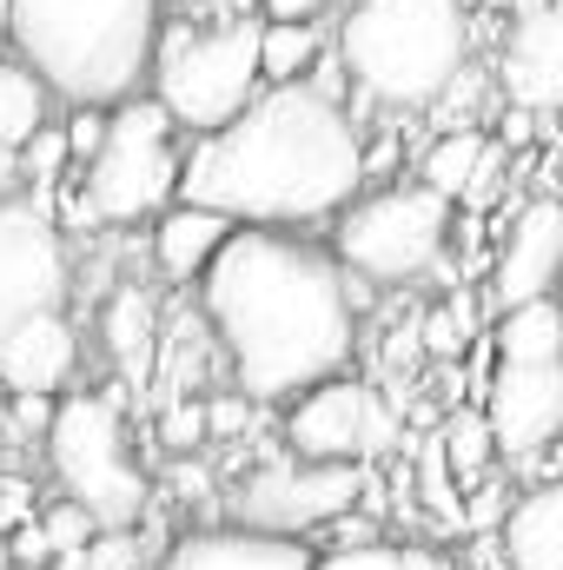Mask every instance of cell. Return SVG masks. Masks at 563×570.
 Masks as SVG:
<instances>
[{
  "label": "cell",
  "instance_id": "6da1fadb",
  "mask_svg": "<svg viewBox=\"0 0 563 570\" xmlns=\"http://www.w3.org/2000/svg\"><path fill=\"white\" fill-rule=\"evenodd\" d=\"M199 318L219 372L253 405H298L305 392L352 379L358 305L332 246L305 233H233L199 279Z\"/></svg>",
  "mask_w": 563,
  "mask_h": 570
},
{
  "label": "cell",
  "instance_id": "7a4b0ae2",
  "mask_svg": "<svg viewBox=\"0 0 563 570\" xmlns=\"http://www.w3.org/2000/svg\"><path fill=\"white\" fill-rule=\"evenodd\" d=\"M365 193V127L352 107L298 87H266L226 134L186 146L179 206H206L239 233H312Z\"/></svg>",
  "mask_w": 563,
  "mask_h": 570
},
{
  "label": "cell",
  "instance_id": "3957f363",
  "mask_svg": "<svg viewBox=\"0 0 563 570\" xmlns=\"http://www.w3.org/2000/svg\"><path fill=\"white\" fill-rule=\"evenodd\" d=\"M166 0H13V60H27L67 107H127L152 80Z\"/></svg>",
  "mask_w": 563,
  "mask_h": 570
},
{
  "label": "cell",
  "instance_id": "277c9868",
  "mask_svg": "<svg viewBox=\"0 0 563 570\" xmlns=\"http://www.w3.org/2000/svg\"><path fill=\"white\" fill-rule=\"evenodd\" d=\"M332 53L365 100L418 114L471 73V13L457 0H358L338 13Z\"/></svg>",
  "mask_w": 563,
  "mask_h": 570
},
{
  "label": "cell",
  "instance_id": "5b68a950",
  "mask_svg": "<svg viewBox=\"0 0 563 570\" xmlns=\"http://www.w3.org/2000/svg\"><path fill=\"white\" fill-rule=\"evenodd\" d=\"M259 33L266 20L253 13H233L219 27H166L159 33V53H152V100L166 107V120L192 140H213L226 134L259 94Z\"/></svg>",
  "mask_w": 563,
  "mask_h": 570
},
{
  "label": "cell",
  "instance_id": "8992f818",
  "mask_svg": "<svg viewBox=\"0 0 563 570\" xmlns=\"http://www.w3.org/2000/svg\"><path fill=\"white\" fill-rule=\"evenodd\" d=\"M47 464L67 504H80L100 531H140L152 484L134 458V431L120 392H67L47 425Z\"/></svg>",
  "mask_w": 563,
  "mask_h": 570
},
{
  "label": "cell",
  "instance_id": "52a82bcc",
  "mask_svg": "<svg viewBox=\"0 0 563 570\" xmlns=\"http://www.w3.org/2000/svg\"><path fill=\"white\" fill-rule=\"evenodd\" d=\"M179 173H186V153H179V127L166 120V107L140 94L127 107L107 114V146L93 153L87 179H80V206H87V226H140V219H166L179 206Z\"/></svg>",
  "mask_w": 563,
  "mask_h": 570
},
{
  "label": "cell",
  "instance_id": "ba28073f",
  "mask_svg": "<svg viewBox=\"0 0 563 570\" xmlns=\"http://www.w3.org/2000/svg\"><path fill=\"white\" fill-rule=\"evenodd\" d=\"M332 259L345 266V279L358 285H412L437 273L444 246H451V206L418 186V179H392V186H365L338 226H332Z\"/></svg>",
  "mask_w": 563,
  "mask_h": 570
},
{
  "label": "cell",
  "instance_id": "9c48e42d",
  "mask_svg": "<svg viewBox=\"0 0 563 570\" xmlns=\"http://www.w3.org/2000/svg\"><path fill=\"white\" fill-rule=\"evenodd\" d=\"M365 498V471L358 464H298V458H273L253 478L233 484V518L246 531L266 538H298L312 544V531H332L358 511Z\"/></svg>",
  "mask_w": 563,
  "mask_h": 570
},
{
  "label": "cell",
  "instance_id": "30bf717a",
  "mask_svg": "<svg viewBox=\"0 0 563 570\" xmlns=\"http://www.w3.org/2000/svg\"><path fill=\"white\" fill-rule=\"evenodd\" d=\"M73 292L67 233L53 219V199H0V352L33 312H60Z\"/></svg>",
  "mask_w": 563,
  "mask_h": 570
},
{
  "label": "cell",
  "instance_id": "8fae6325",
  "mask_svg": "<svg viewBox=\"0 0 563 570\" xmlns=\"http://www.w3.org/2000/svg\"><path fill=\"white\" fill-rule=\"evenodd\" d=\"M497 458H537L563 438V365H497L484 392Z\"/></svg>",
  "mask_w": 563,
  "mask_h": 570
},
{
  "label": "cell",
  "instance_id": "7c38bea8",
  "mask_svg": "<svg viewBox=\"0 0 563 570\" xmlns=\"http://www.w3.org/2000/svg\"><path fill=\"white\" fill-rule=\"evenodd\" d=\"M557 279H563V199L537 193L511 213V233H504L497 266H491V298H497V312H517V305L551 298Z\"/></svg>",
  "mask_w": 563,
  "mask_h": 570
},
{
  "label": "cell",
  "instance_id": "4fadbf2b",
  "mask_svg": "<svg viewBox=\"0 0 563 570\" xmlns=\"http://www.w3.org/2000/svg\"><path fill=\"white\" fill-rule=\"evenodd\" d=\"M497 94L517 114H563V0H531L497 47Z\"/></svg>",
  "mask_w": 563,
  "mask_h": 570
},
{
  "label": "cell",
  "instance_id": "5bb4252c",
  "mask_svg": "<svg viewBox=\"0 0 563 570\" xmlns=\"http://www.w3.org/2000/svg\"><path fill=\"white\" fill-rule=\"evenodd\" d=\"M365 412H372V385L365 379H332L318 392H305L298 405H285V458L298 464H358L365 458Z\"/></svg>",
  "mask_w": 563,
  "mask_h": 570
},
{
  "label": "cell",
  "instance_id": "9a60e30c",
  "mask_svg": "<svg viewBox=\"0 0 563 570\" xmlns=\"http://www.w3.org/2000/svg\"><path fill=\"white\" fill-rule=\"evenodd\" d=\"M73 372H80V325L67 318V305L33 312L0 352V392L7 399H47L53 405L73 385Z\"/></svg>",
  "mask_w": 563,
  "mask_h": 570
},
{
  "label": "cell",
  "instance_id": "2e32d148",
  "mask_svg": "<svg viewBox=\"0 0 563 570\" xmlns=\"http://www.w3.org/2000/svg\"><path fill=\"white\" fill-rule=\"evenodd\" d=\"M318 551L298 544V538H266V531H246V524H199V531H179L159 570H312Z\"/></svg>",
  "mask_w": 563,
  "mask_h": 570
},
{
  "label": "cell",
  "instance_id": "e0dca14e",
  "mask_svg": "<svg viewBox=\"0 0 563 570\" xmlns=\"http://www.w3.org/2000/svg\"><path fill=\"white\" fill-rule=\"evenodd\" d=\"M100 338H107V358H113V372L127 379V392L152 379V365H159V338H166V318H159L152 285L127 279L113 298H107V312H100Z\"/></svg>",
  "mask_w": 563,
  "mask_h": 570
},
{
  "label": "cell",
  "instance_id": "ac0fdd59",
  "mask_svg": "<svg viewBox=\"0 0 563 570\" xmlns=\"http://www.w3.org/2000/svg\"><path fill=\"white\" fill-rule=\"evenodd\" d=\"M497 551H504V570H563V471L511 498Z\"/></svg>",
  "mask_w": 563,
  "mask_h": 570
},
{
  "label": "cell",
  "instance_id": "d6986e66",
  "mask_svg": "<svg viewBox=\"0 0 563 570\" xmlns=\"http://www.w3.org/2000/svg\"><path fill=\"white\" fill-rule=\"evenodd\" d=\"M233 219L206 213V206H172L159 226H152V266L166 285H199L213 273V259L233 246Z\"/></svg>",
  "mask_w": 563,
  "mask_h": 570
},
{
  "label": "cell",
  "instance_id": "ffe728a7",
  "mask_svg": "<svg viewBox=\"0 0 563 570\" xmlns=\"http://www.w3.org/2000/svg\"><path fill=\"white\" fill-rule=\"evenodd\" d=\"M484 159H491V140H484L477 127H451L444 140L424 146L418 186H431L444 206H464V199H471V186H477V173H484Z\"/></svg>",
  "mask_w": 563,
  "mask_h": 570
},
{
  "label": "cell",
  "instance_id": "44dd1931",
  "mask_svg": "<svg viewBox=\"0 0 563 570\" xmlns=\"http://www.w3.org/2000/svg\"><path fill=\"white\" fill-rule=\"evenodd\" d=\"M497 365H563V305L537 298L497 318Z\"/></svg>",
  "mask_w": 563,
  "mask_h": 570
},
{
  "label": "cell",
  "instance_id": "7402d4cb",
  "mask_svg": "<svg viewBox=\"0 0 563 570\" xmlns=\"http://www.w3.org/2000/svg\"><path fill=\"white\" fill-rule=\"evenodd\" d=\"M47 114H53L47 80H40L27 60H13V53H7V60H0V153H20L40 127H53Z\"/></svg>",
  "mask_w": 563,
  "mask_h": 570
},
{
  "label": "cell",
  "instance_id": "603a6c76",
  "mask_svg": "<svg viewBox=\"0 0 563 570\" xmlns=\"http://www.w3.org/2000/svg\"><path fill=\"white\" fill-rule=\"evenodd\" d=\"M325 53H332L325 27H279V20H266V33H259V80L266 87H298Z\"/></svg>",
  "mask_w": 563,
  "mask_h": 570
},
{
  "label": "cell",
  "instance_id": "cb8c5ba5",
  "mask_svg": "<svg viewBox=\"0 0 563 570\" xmlns=\"http://www.w3.org/2000/svg\"><path fill=\"white\" fill-rule=\"evenodd\" d=\"M437 444H444V458H451V478L457 484H484L491 478V458H497V438H491V425H484V412H457L451 425L437 431Z\"/></svg>",
  "mask_w": 563,
  "mask_h": 570
},
{
  "label": "cell",
  "instance_id": "d4e9b609",
  "mask_svg": "<svg viewBox=\"0 0 563 570\" xmlns=\"http://www.w3.org/2000/svg\"><path fill=\"white\" fill-rule=\"evenodd\" d=\"M67 166H73V153H67V127H40L33 140L20 146V173L33 179V199H53V193L67 186Z\"/></svg>",
  "mask_w": 563,
  "mask_h": 570
},
{
  "label": "cell",
  "instance_id": "484cf974",
  "mask_svg": "<svg viewBox=\"0 0 563 570\" xmlns=\"http://www.w3.org/2000/svg\"><path fill=\"white\" fill-rule=\"evenodd\" d=\"M152 431H159V444H166L172 458H192L199 444H213V431H206V399H192V392H172V399L159 405Z\"/></svg>",
  "mask_w": 563,
  "mask_h": 570
},
{
  "label": "cell",
  "instance_id": "4316f807",
  "mask_svg": "<svg viewBox=\"0 0 563 570\" xmlns=\"http://www.w3.org/2000/svg\"><path fill=\"white\" fill-rule=\"evenodd\" d=\"M40 531H47V551H53V564H60V570H80L87 544L100 538V524H93L80 504H67V498H60V504L40 518Z\"/></svg>",
  "mask_w": 563,
  "mask_h": 570
},
{
  "label": "cell",
  "instance_id": "83f0119b",
  "mask_svg": "<svg viewBox=\"0 0 563 570\" xmlns=\"http://www.w3.org/2000/svg\"><path fill=\"white\" fill-rule=\"evenodd\" d=\"M312 570H398V544L378 538V544H325Z\"/></svg>",
  "mask_w": 563,
  "mask_h": 570
},
{
  "label": "cell",
  "instance_id": "f1b7e54d",
  "mask_svg": "<svg viewBox=\"0 0 563 570\" xmlns=\"http://www.w3.org/2000/svg\"><path fill=\"white\" fill-rule=\"evenodd\" d=\"M464 332H471V298L451 292V298L424 318V345H431V352H464Z\"/></svg>",
  "mask_w": 563,
  "mask_h": 570
},
{
  "label": "cell",
  "instance_id": "f546056e",
  "mask_svg": "<svg viewBox=\"0 0 563 570\" xmlns=\"http://www.w3.org/2000/svg\"><path fill=\"white\" fill-rule=\"evenodd\" d=\"M253 412H259V405H253L246 392H233V385H226V392H206V431H213V438H246V431H253Z\"/></svg>",
  "mask_w": 563,
  "mask_h": 570
},
{
  "label": "cell",
  "instance_id": "4dcf8cb0",
  "mask_svg": "<svg viewBox=\"0 0 563 570\" xmlns=\"http://www.w3.org/2000/svg\"><path fill=\"white\" fill-rule=\"evenodd\" d=\"M80 570H140V531H100Z\"/></svg>",
  "mask_w": 563,
  "mask_h": 570
},
{
  "label": "cell",
  "instance_id": "1f68e13d",
  "mask_svg": "<svg viewBox=\"0 0 563 570\" xmlns=\"http://www.w3.org/2000/svg\"><path fill=\"white\" fill-rule=\"evenodd\" d=\"M100 146H107V114L100 107H73L67 114V153H73V166H93Z\"/></svg>",
  "mask_w": 563,
  "mask_h": 570
},
{
  "label": "cell",
  "instance_id": "d6a6232c",
  "mask_svg": "<svg viewBox=\"0 0 563 570\" xmlns=\"http://www.w3.org/2000/svg\"><path fill=\"white\" fill-rule=\"evenodd\" d=\"M398 444V419H392V405L372 392V412H365V458H378V451H392Z\"/></svg>",
  "mask_w": 563,
  "mask_h": 570
},
{
  "label": "cell",
  "instance_id": "836d02e7",
  "mask_svg": "<svg viewBox=\"0 0 563 570\" xmlns=\"http://www.w3.org/2000/svg\"><path fill=\"white\" fill-rule=\"evenodd\" d=\"M259 7L279 27H318V13H332V0H259Z\"/></svg>",
  "mask_w": 563,
  "mask_h": 570
},
{
  "label": "cell",
  "instance_id": "e575fe53",
  "mask_svg": "<svg viewBox=\"0 0 563 570\" xmlns=\"http://www.w3.org/2000/svg\"><path fill=\"white\" fill-rule=\"evenodd\" d=\"M13 558H20V564H53V551H47V531H40V524H20V531H13Z\"/></svg>",
  "mask_w": 563,
  "mask_h": 570
},
{
  "label": "cell",
  "instance_id": "d590c367",
  "mask_svg": "<svg viewBox=\"0 0 563 570\" xmlns=\"http://www.w3.org/2000/svg\"><path fill=\"white\" fill-rule=\"evenodd\" d=\"M398 570H457L437 544H398Z\"/></svg>",
  "mask_w": 563,
  "mask_h": 570
},
{
  "label": "cell",
  "instance_id": "8d00e7d4",
  "mask_svg": "<svg viewBox=\"0 0 563 570\" xmlns=\"http://www.w3.org/2000/svg\"><path fill=\"white\" fill-rule=\"evenodd\" d=\"M7 27H13V0H0V33H7Z\"/></svg>",
  "mask_w": 563,
  "mask_h": 570
},
{
  "label": "cell",
  "instance_id": "74e56055",
  "mask_svg": "<svg viewBox=\"0 0 563 570\" xmlns=\"http://www.w3.org/2000/svg\"><path fill=\"white\" fill-rule=\"evenodd\" d=\"M457 7H464V13H471V7H484V0H457Z\"/></svg>",
  "mask_w": 563,
  "mask_h": 570
}]
</instances>
